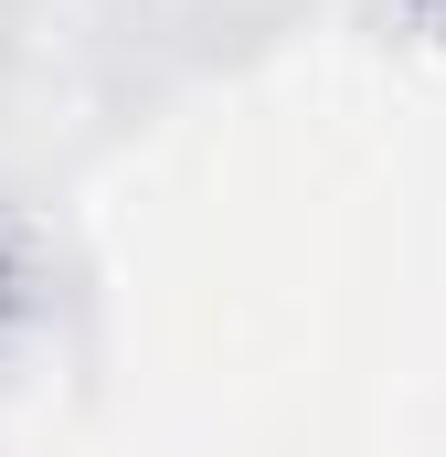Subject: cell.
<instances>
[{
    "label": "cell",
    "instance_id": "1",
    "mask_svg": "<svg viewBox=\"0 0 446 457\" xmlns=\"http://www.w3.org/2000/svg\"><path fill=\"white\" fill-rule=\"evenodd\" d=\"M11 320H21V266H11V245H0V341H11Z\"/></svg>",
    "mask_w": 446,
    "mask_h": 457
}]
</instances>
